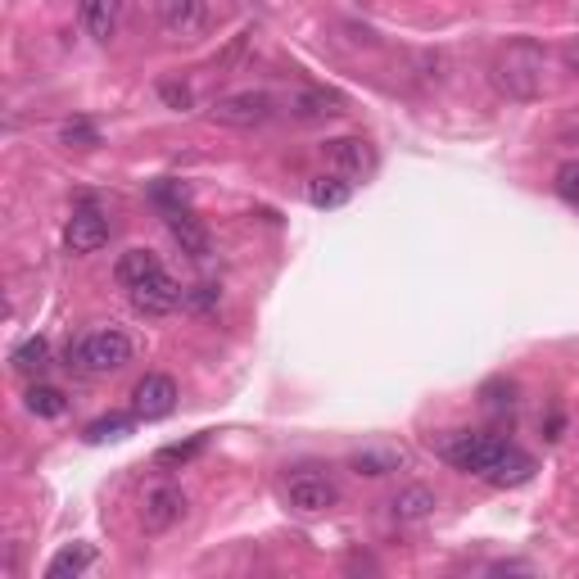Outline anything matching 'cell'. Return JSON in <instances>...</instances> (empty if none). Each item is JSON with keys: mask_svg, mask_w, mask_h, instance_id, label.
<instances>
[{"mask_svg": "<svg viewBox=\"0 0 579 579\" xmlns=\"http://www.w3.org/2000/svg\"><path fill=\"white\" fill-rule=\"evenodd\" d=\"M494 86L507 100H516V105L539 100L543 86H548V55H543L539 41H530V37L507 41L494 59Z\"/></svg>", "mask_w": 579, "mask_h": 579, "instance_id": "cell-1", "label": "cell"}, {"mask_svg": "<svg viewBox=\"0 0 579 579\" xmlns=\"http://www.w3.org/2000/svg\"><path fill=\"white\" fill-rule=\"evenodd\" d=\"M64 358L82 376H114V371H123L132 362V335L118 331V326H100V331L77 335Z\"/></svg>", "mask_w": 579, "mask_h": 579, "instance_id": "cell-2", "label": "cell"}, {"mask_svg": "<svg viewBox=\"0 0 579 579\" xmlns=\"http://www.w3.org/2000/svg\"><path fill=\"white\" fill-rule=\"evenodd\" d=\"M498 448H503V439L480 435V430H453V435L439 439V457L453 462L457 471H466V475H485L489 466H494Z\"/></svg>", "mask_w": 579, "mask_h": 579, "instance_id": "cell-3", "label": "cell"}, {"mask_svg": "<svg viewBox=\"0 0 579 579\" xmlns=\"http://www.w3.org/2000/svg\"><path fill=\"white\" fill-rule=\"evenodd\" d=\"M209 118L222 127H240V132L263 127L267 118H272V95L267 91H231L209 109Z\"/></svg>", "mask_w": 579, "mask_h": 579, "instance_id": "cell-4", "label": "cell"}, {"mask_svg": "<svg viewBox=\"0 0 579 579\" xmlns=\"http://www.w3.org/2000/svg\"><path fill=\"white\" fill-rule=\"evenodd\" d=\"M285 503L304 516H317V512L340 503V489H335V480L322 471H295L285 480Z\"/></svg>", "mask_w": 579, "mask_h": 579, "instance_id": "cell-5", "label": "cell"}, {"mask_svg": "<svg viewBox=\"0 0 579 579\" xmlns=\"http://www.w3.org/2000/svg\"><path fill=\"white\" fill-rule=\"evenodd\" d=\"M322 159H326V168L349 181H362L376 168V150H371V141H362V136H335V141H326Z\"/></svg>", "mask_w": 579, "mask_h": 579, "instance_id": "cell-6", "label": "cell"}, {"mask_svg": "<svg viewBox=\"0 0 579 579\" xmlns=\"http://www.w3.org/2000/svg\"><path fill=\"white\" fill-rule=\"evenodd\" d=\"M177 380L163 376V371H150V376L136 380V390H132V417L141 421H159L168 417L172 408H177Z\"/></svg>", "mask_w": 579, "mask_h": 579, "instance_id": "cell-7", "label": "cell"}, {"mask_svg": "<svg viewBox=\"0 0 579 579\" xmlns=\"http://www.w3.org/2000/svg\"><path fill=\"white\" fill-rule=\"evenodd\" d=\"M159 10V28L177 41L200 37L209 28V0H154Z\"/></svg>", "mask_w": 579, "mask_h": 579, "instance_id": "cell-8", "label": "cell"}, {"mask_svg": "<svg viewBox=\"0 0 579 579\" xmlns=\"http://www.w3.org/2000/svg\"><path fill=\"white\" fill-rule=\"evenodd\" d=\"M105 240H109V218H105V213L95 209V204L73 209V218H68V227H64L68 254L86 258V254H95V249H105Z\"/></svg>", "mask_w": 579, "mask_h": 579, "instance_id": "cell-9", "label": "cell"}, {"mask_svg": "<svg viewBox=\"0 0 579 579\" xmlns=\"http://www.w3.org/2000/svg\"><path fill=\"white\" fill-rule=\"evenodd\" d=\"M127 295H132L136 313H145V317H168V313H177V308L186 304V290H181L168 272H159V276H150V281L132 285Z\"/></svg>", "mask_w": 579, "mask_h": 579, "instance_id": "cell-10", "label": "cell"}, {"mask_svg": "<svg viewBox=\"0 0 579 579\" xmlns=\"http://www.w3.org/2000/svg\"><path fill=\"white\" fill-rule=\"evenodd\" d=\"M186 516V494L177 485H154L141 503V530L145 534H168Z\"/></svg>", "mask_w": 579, "mask_h": 579, "instance_id": "cell-11", "label": "cell"}, {"mask_svg": "<svg viewBox=\"0 0 579 579\" xmlns=\"http://www.w3.org/2000/svg\"><path fill=\"white\" fill-rule=\"evenodd\" d=\"M163 222H168V236L181 245V254L195 258V263H209V258H213V236H209V227H204L195 213L172 209V213H163Z\"/></svg>", "mask_w": 579, "mask_h": 579, "instance_id": "cell-12", "label": "cell"}, {"mask_svg": "<svg viewBox=\"0 0 579 579\" xmlns=\"http://www.w3.org/2000/svg\"><path fill=\"white\" fill-rule=\"evenodd\" d=\"M530 475H534V457L521 453V448H512V444H503L494 457V466H489L480 480H489L494 489H516V485H525Z\"/></svg>", "mask_w": 579, "mask_h": 579, "instance_id": "cell-13", "label": "cell"}, {"mask_svg": "<svg viewBox=\"0 0 579 579\" xmlns=\"http://www.w3.org/2000/svg\"><path fill=\"white\" fill-rule=\"evenodd\" d=\"M123 5L127 0H77V19L95 41H114L118 23H123Z\"/></svg>", "mask_w": 579, "mask_h": 579, "instance_id": "cell-14", "label": "cell"}, {"mask_svg": "<svg viewBox=\"0 0 579 579\" xmlns=\"http://www.w3.org/2000/svg\"><path fill=\"white\" fill-rule=\"evenodd\" d=\"M435 507H439V494H435V489H426V485H408V489H399V494L390 498V512H394V521H399V525L426 521V516H435Z\"/></svg>", "mask_w": 579, "mask_h": 579, "instance_id": "cell-15", "label": "cell"}, {"mask_svg": "<svg viewBox=\"0 0 579 579\" xmlns=\"http://www.w3.org/2000/svg\"><path fill=\"white\" fill-rule=\"evenodd\" d=\"M403 462H408V457H403V448H394V444H367V448H358V453L349 457L353 471H358V475H371V480H376V475L399 471Z\"/></svg>", "mask_w": 579, "mask_h": 579, "instance_id": "cell-16", "label": "cell"}, {"mask_svg": "<svg viewBox=\"0 0 579 579\" xmlns=\"http://www.w3.org/2000/svg\"><path fill=\"white\" fill-rule=\"evenodd\" d=\"M353 200V181L340 172H322V177L308 181V204L313 209H344Z\"/></svg>", "mask_w": 579, "mask_h": 579, "instance_id": "cell-17", "label": "cell"}, {"mask_svg": "<svg viewBox=\"0 0 579 579\" xmlns=\"http://www.w3.org/2000/svg\"><path fill=\"white\" fill-rule=\"evenodd\" d=\"M159 272H163V263L154 249H127V254H118V267H114L118 285H127V290L150 281V276H159Z\"/></svg>", "mask_w": 579, "mask_h": 579, "instance_id": "cell-18", "label": "cell"}, {"mask_svg": "<svg viewBox=\"0 0 579 579\" xmlns=\"http://www.w3.org/2000/svg\"><path fill=\"white\" fill-rule=\"evenodd\" d=\"M91 566H95V548H91V543H68V548H59L55 557H50L46 579H77V575H86Z\"/></svg>", "mask_w": 579, "mask_h": 579, "instance_id": "cell-19", "label": "cell"}, {"mask_svg": "<svg viewBox=\"0 0 579 579\" xmlns=\"http://www.w3.org/2000/svg\"><path fill=\"white\" fill-rule=\"evenodd\" d=\"M290 114L295 118H331V114H340V95H331V91H290Z\"/></svg>", "mask_w": 579, "mask_h": 579, "instance_id": "cell-20", "label": "cell"}, {"mask_svg": "<svg viewBox=\"0 0 579 579\" xmlns=\"http://www.w3.org/2000/svg\"><path fill=\"white\" fill-rule=\"evenodd\" d=\"M23 403H28L32 417H46V421H55L68 412V399L55 390V385H32V390L23 394Z\"/></svg>", "mask_w": 579, "mask_h": 579, "instance_id": "cell-21", "label": "cell"}, {"mask_svg": "<svg viewBox=\"0 0 579 579\" xmlns=\"http://www.w3.org/2000/svg\"><path fill=\"white\" fill-rule=\"evenodd\" d=\"M10 362H14V371H41V367H50V344L41 340V335H32V340H23L19 349L10 353Z\"/></svg>", "mask_w": 579, "mask_h": 579, "instance_id": "cell-22", "label": "cell"}, {"mask_svg": "<svg viewBox=\"0 0 579 579\" xmlns=\"http://www.w3.org/2000/svg\"><path fill=\"white\" fill-rule=\"evenodd\" d=\"M59 141H64L68 150H91V145H100V132H95L86 118H68V123L59 127Z\"/></svg>", "mask_w": 579, "mask_h": 579, "instance_id": "cell-23", "label": "cell"}, {"mask_svg": "<svg viewBox=\"0 0 579 579\" xmlns=\"http://www.w3.org/2000/svg\"><path fill=\"white\" fill-rule=\"evenodd\" d=\"M200 453H204V435H195V439H186V444L159 448V453H154V462H159V466H186L190 457H200Z\"/></svg>", "mask_w": 579, "mask_h": 579, "instance_id": "cell-24", "label": "cell"}, {"mask_svg": "<svg viewBox=\"0 0 579 579\" xmlns=\"http://www.w3.org/2000/svg\"><path fill=\"white\" fill-rule=\"evenodd\" d=\"M127 430H132V417H100V421H91V426H86V439H91V444H105V439H123Z\"/></svg>", "mask_w": 579, "mask_h": 579, "instance_id": "cell-25", "label": "cell"}, {"mask_svg": "<svg viewBox=\"0 0 579 579\" xmlns=\"http://www.w3.org/2000/svg\"><path fill=\"white\" fill-rule=\"evenodd\" d=\"M150 200L159 204L163 213H172V209H186V186H181V181H154Z\"/></svg>", "mask_w": 579, "mask_h": 579, "instance_id": "cell-26", "label": "cell"}, {"mask_svg": "<svg viewBox=\"0 0 579 579\" xmlns=\"http://www.w3.org/2000/svg\"><path fill=\"white\" fill-rule=\"evenodd\" d=\"M222 304V290L218 285H195V290H186V308H195V313H213V308Z\"/></svg>", "mask_w": 579, "mask_h": 579, "instance_id": "cell-27", "label": "cell"}, {"mask_svg": "<svg viewBox=\"0 0 579 579\" xmlns=\"http://www.w3.org/2000/svg\"><path fill=\"white\" fill-rule=\"evenodd\" d=\"M159 100L168 109H177V114H186V109H190V91L181 82H159Z\"/></svg>", "mask_w": 579, "mask_h": 579, "instance_id": "cell-28", "label": "cell"}, {"mask_svg": "<svg viewBox=\"0 0 579 579\" xmlns=\"http://www.w3.org/2000/svg\"><path fill=\"white\" fill-rule=\"evenodd\" d=\"M557 190L566 204H579V163H566V168L557 172Z\"/></svg>", "mask_w": 579, "mask_h": 579, "instance_id": "cell-29", "label": "cell"}, {"mask_svg": "<svg viewBox=\"0 0 579 579\" xmlns=\"http://www.w3.org/2000/svg\"><path fill=\"white\" fill-rule=\"evenodd\" d=\"M512 385H489V390H485V403H489V408H494V412H503V408H512Z\"/></svg>", "mask_w": 579, "mask_h": 579, "instance_id": "cell-30", "label": "cell"}, {"mask_svg": "<svg viewBox=\"0 0 579 579\" xmlns=\"http://www.w3.org/2000/svg\"><path fill=\"white\" fill-rule=\"evenodd\" d=\"M557 439H561V412H552L548 417V444H557Z\"/></svg>", "mask_w": 579, "mask_h": 579, "instance_id": "cell-31", "label": "cell"}, {"mask_svg": "<svg viewBox=\"0 0 579 579\" xmlns=\"http://www.w3.org/2000/svg\"><path fill=\"white\" fill-rule=\"evenodd\" d=\"M561 145H579V123H566V127H561Z\"/></svg>", "mask_w": 579, "mask_h": 579, "instance_id": "cell-32", "label": "cell"}, {"mask_svg": "<svg viewBox=\"0 0 579 579\" xmlns=\"http://www.w3.org/2000/svg\"><path fill=\"white\" fill-rule=\"evenodd\" d=\"M566 64H570V68H575V73H579V46H570V50H566Z\"/></svg>", "mask_w": 579, "mask_h": 579, "instance_id": "cell-33", "label": "cell"}]
</instances>
